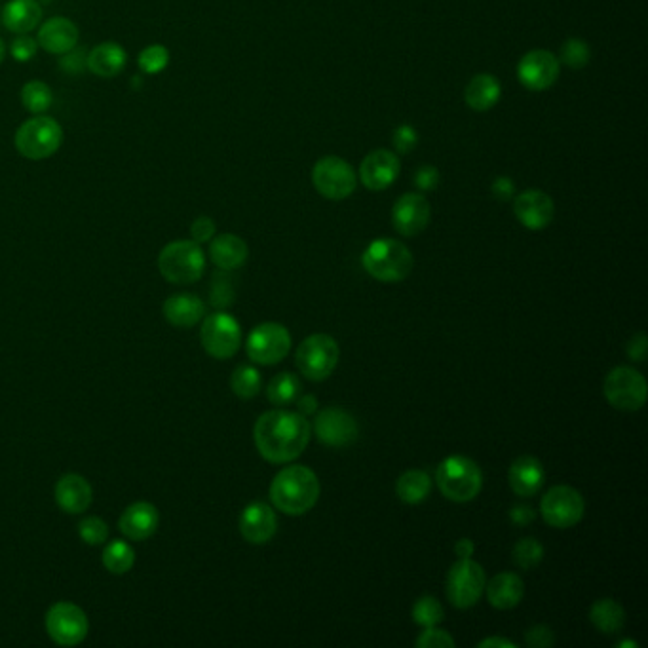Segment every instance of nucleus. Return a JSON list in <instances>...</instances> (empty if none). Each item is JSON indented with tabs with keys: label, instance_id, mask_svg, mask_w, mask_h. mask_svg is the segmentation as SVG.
Segmentation results:
<instances>
[{
	"label": "nucleus",
	"instance_id": "32",
	"mask_svg": "<svg viewBox=\"0 0 648 648\" xmlns=\"http://www.w3.org/2000/svg\"><path fill=\"white\" fill-rule=\"evenodd\" d=\"M430 491H432V479L422 470H409L398 477L396 493L405 504L415 506L424 502L430 495Z\"/></svg>",
	"mask_w": 648,
	"mask_h": 648
},
{
	"label": "nucleus",
	"instance_id": "8",
	"mask_svg": "<svg viewBox=\"0 0 648 648\" xmlns=\"http://www.w3.org/2000/svg\"><path fill=\"white\" fill-rule=\"evenodd\" d=\"M44 628L48 637L59 647H77L90 631L86 612L71 601L54 603L44 618Z\"/></svg>",
	"mask_w": 648,
	"mask_h": 648
},
{
	"label": "nucleus",
	"instance_id": "31",
	"mask_svg": "<svg viewBox=\"0 0 648 648\" xmlns=\"http://www.w3.org/2000/svg\"><path fill=\"white\" fill-rule=\"evenodd\" d=\"M591 624L601 633H618L626 624V610L614 599H599L591 605Z\"/></svg>",
	"mask_w": 648,
	"mask_h": 648
},
{
	"label": "nucleus",
	"instance_id": "20",
	"mask_svg": "<svg viewBox=\"0 0 648 648\" xmlns=\"http://www.w3.org/2000/svg\"><path fill=\"white\" fill-rule=\"evenodd\" d=\"M278 531V517L265 502H253L240 515V533L244 540L255 546H263Z\"/></svg>",
	"mask_w": 648,
	"mask_h": 648
},
{
	"label": "nucleus",
	"instance_id": "47",
	"mask_svg": "<svg viewBox=\"0 0 648 648\" xmlns=\"http://www.w3.org/2000/svg\"><path fill=\"white\" fill-rule=\"evenodd\" d=\"M417 143H419L417 132L407 124H403L394 132V147L400 154L411 153L417 147Z\"/></svg>",
	"mask_w": 648,
	"mask_h": 648
},
{
	"label": "nucleus",
	"instance_id": "15",
	"mask_svg": "<svg viewBox=\"0 0 648 648\" xmlns=\"http://www.w3.org/2000/svg\"><path fill=\"white\" fill-rule=\"evenodd\" d=\"M561 63L548 50H533L517 63V78L531 92L550 90L559 78Z\"/></svg>",
	"mask_w": 648,
	"mask_h": 648
},
{
	"label": "nucleus",
	"instance_id": "48",
	"mask_svg": "<svg viewBox=\"0 0 648 648\" xmlns=\"http://www.w3.org/2000/svg\"><path fill=\"white\" fill-rule=\"evenodd\" d=\"M415 185L424 192L436 191L439 185V172L434 166H422L415 173Z\"/></svg>",
	"mask_w": 648,
	"mask_h": 648
},
{
	"label": "nucleus",
	"instance_id": "33",
	"mask_svg": "<svg viewBox=\"0 0 648 648\" xmlns=\"http://www.w3.org/2000/svg\"><path fill=\"white\" fill-rule=\"evenodd\" d=\"M303 382L293 373H280L268 382L267 398L276 407H286L299 400Z\"/></svg>",
	"mask_w": 648,
	"mask_h": 648
},
{
	"label": "nucleus",
	"instance_id": "35",
	"mask_svg": "<svg viewBox=\"0 0 648 648\" xmlns=\"http://www.w3.org/2000/svg\"><path fill=\"white\" fill-rule=\"evenodd\" d=\"M52 88L40 80H31L21 88V103L31 115H44L52 107Z\"/></svg>",
	"mask_w": 648,
	"mask_h": 648
},
{
	"label": "nucleus",
	"instance_id": "6",
	"mask_svg": "<svg viewBox=\"0 0 648 648\" xmlns=\"http://www.w3.org/2000/svg\"><path fill=\"white\" fill-rule=\"evenodd\" d=\"M63 143V128L52 116L35 115L25 120L16 132L14 145L27 160H46L58 153Z\"/></svg>",
	"mask_w": 648,
	"mask_h": 648
},
{
	"label": "nucleus",
	"instance_id": "4",
	"mask_svg": "<svg viewBox=\"0 0 648 648\" xmlns=\"http://www.w3.org/2000/svg\"><path fill=\"white\" fill-rule=\"evenodd\" d=\"M158 270L166 282L189 286L204 276L206 253L194 240H175L160 251Z\"/></svg>",
	"mask_w": 648,
	"mask_h": 648
},
{
	"label": "nucleus",
	"instance_id": "10",
	"mask_svg": "<svg viewBox=\"0 0 648 648\" xmlns=\"http://www.w3.org/2000/svg\"><path fill=\"white\" fill-rule=\"evenodd\" d=\"M603 392L614 409L639 411L647 403L648 386L637 369L620 365L605 377Z\"/></svg>",
	"mask_w": 648,
	"mask_h": 648
},
{
	"label": "nucleus",
	"instance_id": "22",
	"mask_svg": "<svg viewBox=\"0 0 648 648\" xmlns=\"http://www.w3.org/2000/svg\"><path fill=\"white\" fill-rule=\"evenodd\" d=\"M56 502L65 514H84L94 502V489L86 477L67 474L59 477L56 485Z\"/></svg>",
	"mask_w": 648,
	"mask_h": 648
},
{
	"label": "nucleus",
	"instance_id": "29",
	"mask_svg": "<svg viewBox=\"0 0 648 648\" xmlns=\"http://www.w3.org/2000/svg\"><path fill=\"white\" fill-rule=\"evenodd\" d=\"M485 590L491 607L510 610L521 603L525 595V584L514 572H500L489 584H485Z\"/></svg>",
	"mask_w": 648,
	"mask_h": 648
},
{
	"label": "nucleus",
	"instance_id": "36",
	"mask_svg": "<svg viewBox=\"0 0 648 648\" xmlns=\"http://www.w3.org/2000/svg\"><path fill=\"white\" fill-rule=\"evenodd\" d=\"M261 373L251 367V365H240L234 369L230 377V388L232 392L242 398V400H251L261 392Z\"/></svg>",
	"mask_w": 648,
	"mask_h": 648
},
{
	"label": "nucleus",
	"instance_id": "3",
	"mask_svg": "<svg viewBox=\"0 0 648 648\" xmlns=\"http://www.w3.org/2000/svg\"><path fill=\"white\" fill-rule=\"evenodd\" d=\"M362 265L369 276L382 284H396L411 274L413 255L400 240L381 238L363 251Z\"/></svg>",
	"mask_w": 648,
	"mask_h": 648
},
{
	"label": "nucleus",
	"instance_id": "25",
	"mask_svg": "<svg viewBox=\"0 0 648 648\" xmlns=\"http://www.w3.org/2000/svg\"><path fill=\"white\" fill-rule=\"evenodd\" d=\"M508 481L517 496L529 498V496L538 495L546 481L544 466L538 458L527 457V455L519 457L512 462V466L508 470Z\"/></svg>",
	"mask_w": 648,
	"mask_h": 648
},
{
	"label": "nucleus",
	"instance_id": "18",
	"mask_svg": "<svg viewBox=\"0 0 648 648\" xmlns=\"http://www.w3.org/2000/svg\"><path fill=\"white\" fill-rule=\"evenodd\" d=\"M400 158L386 149L367 154L360 166V181L369 191H386L400 177Z\"/></svg>",
	"mask_w": 648,
	"mask_h": 648
},
{
	"label": "nucleus",
	"instance_id": "54",
	"mask_svg": "<svg viewBox=\"0 0 648 648\" xmlns=\"http://www.w3.org/2000/svg\"><path fill=\"white\" fill-rule=\"evenodd\" d=\"M479 648H517V645H515L514 641H510V639H504V637H489V639H485V641H481L479 645H477Z\"/></svg>",
	"mask_w": 648,
	"mask_h": 648
},
{
	"label": "nucleus",
	"instance_id": "46",
	"mask_svg": "<svg viewBox=\"0 0 648 648\" xmlns=\"http://www.w3.org/2000/svg\"><path fill=\"white\" fill-rule=\"evenodd\" d=\"M215 230H217V227H215V221H213L211 217L202 215V217L194 219V223L191 225L192 240H194L196 244H206V242H211V238L215 236Z\"/></svg>",
	"mask_w": 648,
	"mask_h": 648
},
{
	"label": "nucleus",
	"instance_id": "43",
	"mask_svg": "<svg viewBox=\"0 0 648 648\" xmlns=\"http://www.w3.org/2000/svg\"><path fill=\"white\" fill-rule=\"evenodd\" d=\"M211 303L217 308H225V306L234 303V289L230 286L229 278L223 276H215L213 284H211Z\"/></svg>",
	"mask_w": 648,
	"mask_h": 648
},
{
	"label": "nucleus",
	"instance_id": "34",
	"mask_svg": "<svg viewBox=\"0 0 648 648\" xmlns=\"http://www.w3.org/2000/svg\"><path fill=\"white\" fill-rule=\"evenodd\" d=\"M135 565V550L124 540H113L103 550V567L111 574H126Z\"/></svg>",
	"mask_w": 648,
	"mask_h": 648
},
{
	"label": "nucleus",
	"instance_id": "17",
	"mask_svg": "<svg viewBox=\"0 0 648 648\" xmlns=\"http://www.w3.org/2000/svg\"><path fill=\"white\" fill-rule=\"evenodd\" d=\"M432 217L428 200L419 192H407L392 208V225L405 238H413L424 232Z\"/></svg>",
	"mask_w": 648,
	"mask_h": 648
},
{
	"label": "nucleus",
	"instance_id": "21",
	"mask_svg": "<svg viewBox=\"0 0 648 648\" xmlns=\"http://www.w3.org/2000/svg\"><path fill=\"white\" fill-rule=\"evenodd\" d=\"M158 525L160 514L151 502H135L118 519V531L135 542L151 538L158 531Z\"/></svg>",
	"mask_w": 648,
	"mask_h": 648
},
{
	"label": "nucleus",
	"instance_id": "52",
	"mask_svg": "<svg viewBox=\"0 0 648 648\" xmlns=\"http://www.w3.org/2000/svg\"><path fill=\"white\" fill-rule=\"evenodd\" d=\"M474 552H476V546L470 538H460L455 544V553H457L458 559H468L474 555Z\"/></svg>",
	"mask_w": 648,
	"mask_h": 648
},
{
	"label": "nucleus",
	"instance_id": "30",
	"mask_svg": "<svg viewBox=\"0 0 648 648\" xmlns=\"http://www.w3.org/2000/svg\"><path fill=\"white\" fill-rule=\"evenodd\" d=\"M502 86L493 75H476L468 82L464 90V99L468 107L476 113H485L491 111L496 103L500 101Z\"/></svg>",
	"mask_w": 648,
	"mask_h": 648
},
{
	"label": "nucleus",
	"instance_id": "11",
	"mask_svg": "<svg viewBox=\"0 0 648 648\" xmlns=\"http://www.w3.org/2000/svg\"><path fill=\"white\" fill-rule=\"evenodd\" d=\"M483 567L468 559H458L447 574V597L457 609H472L485 591Z\"/></svg>",
	"mask_w": 648,
	"mask_h": 648
},
{
	"label": "nucleus",
	"instance_id": "42",
	"mask_svg": "<svg viewBox=\"0 0 648 648\" xmlns=\"http://www.w3.org/2000/svg\"><path fill=\"white\" fill-rule=\"evenodd\" d=\"M415 645L419 648L457 647V643H455V639L451 637V633H447V631H443V629H438V626H434V628H424V631L419 635V639L415 641Z\"/></svg>",
	"mask_w": 648,
	"mask_h": 648
},
{
	"label": "nucleus",
	"instance_id": "40",
	"mask_svg": "<svg viewBox=\"0 0 648 648\" xmlns=\"http://www.w3.org/2000/svg\"><path fill=\"white\" fill-rule=\"evenodd\" d=\"M78 534L88 546H101L109 540L111 531H109V525L101 517L90 515L78 523Z\"/></svg>",
	"mask_w": 648,
	"mask_h": 648
},
{
	"label": "nucleus",
	"instance_id": "44",
	"mask_svg": "<svg viewBox=\"0 0 648 648\" xmlns=\"http://www.w3.org/2000/svg\"><path fill=\"white\" fill-rule=\"evenodd\" d=\"M525 643L533 648H550L555 645V633L552 628L538 624L525 631Z\"/></svg>",
	"mask_w": 648,
	"mask_h": 648
},
{
	"label": "nucleus",
	"instance_id": "50",
	"mask_svg": "<svg viewBox=\"0 0 648 648\" xmlns=\"http://www.w3.org/2000/svg\"><path fill=\"white\" fill-rule=\"evenodd\" d=\"M515 185L514 181L510 177H498L493 183V194L498 200L502 202H508L514 198Z\"/></svg>",
	"mask_w": 648,
	"mask_h": 648
},
{
	"label": "nucleus",
	"instance_id": "13",
	"mask_svg": "<svg viewBox=\"0 0 648 648\" xmlns=\"http://www.w3.org/2000/svg\"><path fill=\"white\" fill-rule=\"evenodd\" d=\"M540 512L544 521L553 529H571L582 521L586 502L576 489L569 485H557L542 496Z\"/></svg>",
	"mask_w": 648,
	"mask_h": 648
},
{
	"label": "nucleus",
	"instance_id": "56",
	"mask_svg": "<svg viewBox=\"0 0 648 648\" xmlns=\"http://www.w3.org/2000/svg\"><path fill=\"white\" fill-rule=\"evenodd\" d=\"M616 647H618V648H626V647L635 648V647H637V643H635V641H624V643H618V645H616Z\"/></svg>",
	"mask_w": 648,
	"mask_h": 648
},
{
	"label": "nucleus",
	"instance_id": "7",
	"mask_svg": "<svg viewBox=\"0 0 648 648\" xmlns=\"http://www.w3.org/2000/svg\"><path fill=\"white\" fill-rule=\"evenodd\" d=\"M341 358V348L331 335L318 333L306 337L303 343L299 344L295 363L299 367V373L308 381L322 382L331 377L337 363Z\"/></svg>",
	"mask_w": 648,
	"mask_h": 648
},
{
	"label": "nucleus",
	"instance_id": "41",
	"mask_svg": "<svg viewBox=\"0 0 648 648\" xmlns=\"http://www.w3.org/2000/svg\"><path fill=\"white\" fill-rule=\"evenodd\" d=\"M590 46L580 39H569L561 48L559 63H565L571 69H584L590 63Z\"/></svg>",
	"mask_w": 648,
	"mask_h": 648
},
{
	"label": "nucleus",
	"instance_id": "23",
	"mask_svg": "<svg viewBox=\"0 0 648 648\" xmlns=\"http://www.w3.org/2000/svg\"><path fill=\"white\" fill-rule=\"evenodd\" d=\"M37 42L48 54L65 56L77 48L78 27L67 18H52L40 27Z\"/></svg>",
	"mask_w": 648,
	"mask_h": 648
},
{
	"label": "nucleus",
	"instance_id": "2",
	"mask_svg": "<svg viewBox=\"0 0 648 648\" xmlns=\"http://www.w3.org/2000/svg\"><path fill=\"white\" fill-rule=\"evenodd\" d=\"M320 498L318 476L306 466H287L270 483V500L278 512L286 515H305Z\"/></svg>",
	"mask_w": 648,
	"mask_h": 648
},
{
	"label": "nucleus",
	"instance_id": "16",
	"mask_svg": "<svg viewBox=\"0 0 648 648\" xmlns=\"http://www.w3.org/2000/svg\"><path fill=\"white\" fill-rule=\"evenodd\" d=\"M314 432L324 445L339 449L352 445L358 439L360 428L348 411L339 407H327L314 420Z\"/></svg>",
	"mask_w": 648,
	"mask_h": 648
},
{
	"label": "nucleus",
	"instance_id": "5",
	"mask_svg": "<svg viewBox=\"0 0 648 648\" xmlns=\"http://www.w3.org/2000/svg\"><path fill=\"white\" fill-rule=\"evenodd\" d=\"M436 485L441 495L458 504L474 500L483 489V474L472 458L455 455L445 458L436 470Z\"/></svg>",
	"mask_w": 648,
	"mask_h": 648
},
{
	"label": "nucleus",
	"instance_id": "37",
	"mask_svg": "<svg viewBox=\"0 0 648 648\" xmlns=\"http://www.w3.org/2000/svg\"><path fill=\"white\" fill-rule=\"evenodd\" d=\"M445 618V610L441 607L436 597H420L413 607V622L422 628H434L439 626Z\"/></svg>",
	"mask_w": 648,
	"mask_h": 648
},
{
	"label": "nucleus",
	"instance_id": "39",
	"mask_svg": "<svg viewBox=\"0 0 648 648\" xmlns=\"http://www.w3.org/2000/svg\"><path fill=\"white\" fill-rule=\"evenodd\" d=\"M544 559V546L533 538V536H527V538H521L517 544L514 546V561L517 563V567L521 569H534L542 563Z\"/></svg>",
	"mask_w": 648,
	"mask_h": 648
},
{
	"label": "nucleus",
	"instance_id": "19",
	"mask_svg": "<svg viewBox=\"0 0 648 648\" xmlns=\"http://www.w3.org/2000/svg\"><path fill=\"white\" fill-rule=\"evenodd\" d=\"M514 213L525 229L542 230L552 223L555 204L546 192L525 191L515 198Z\"/></svg>",
	"mask_w": 648,
	"mask_h": 648
},
{
	"label": "nucleus",
	"instance_id": "53",
	"mask_svg": "<svg viewBox=\"0 0 648 648\" xmlns=\"http://www.w3.org/2000/svg\"><path fill=\"white\" fill-rule=\"evenodd\" d=\"M297 407H299V413L303 415V417H308V415H312L314 411H316V407H318V400L312 396V394H308V396H299V400H297Z\"/></svg>",
	"mask_w": 648,
	"mask_h": 648
},
{
	"label": "nucleus",
	"instance_id": "24",
	"mask_svg": "<svg viewBox=\"0 0 648 648\" xmlns=\"http://www.w3.org/2000/svg\"><path fill=\"white\" fill-rule=\"evenodd\" d=\"M162 312L173 327L189 329L204 320L206 303L194 293H175L166 299Z\"/></svg>",
	"mask_w": 648,
	"mask_h": 648
},
{
	"label": "nucleus",
	"instance_id": "55",
	"mask_svg": "<svg viewBox=\"0 0 648 648\" xmlns=\"http://www.w3.org/2000/svg\"><path fill=\"white\" fill-rule=\"evenodd\" d=\"M4 58H6V46H4V40L0 39V65H2Z\"/></svg>",
	"mask_w": 648,
	"mask_h": 648
},
{
	"label": "nucleus",
	"instance_id": "38",
	"mask_svg": "<svg viewBox=\"0 0 648 648\" xmlns=\"http://www.w3.org/2000/svg\"><path fill=\"white\" fill-rule=\"evenodd\" d=\"M170 63V50L162 44H151L141 50L137 65L145 75H158L162 73Z\"/></svg>",
	"mask_w": 648,
	"mask_h": 648
},
{
	"label": "nucleus",
	"instance_id": "27",
	"mask_svg": "<svg viewBox=\"0 0 648 648\" xmlns=\"http://www.w3.org/2000/svg\"><path fill=\"white\" fill-rule=\"evenodd\" d=\"M128 54L118 42H101L88 54L86 67L99 78H115L126 69Z\"/></svg>",
	"mask_w": 648,
	"mask_h": 648
},
{
	"label": "nucleus",
	"instance_id": "28",
	"mask_svg": "<svg viewBox=\"0 0 648 648\" xmlns=\"http://www.w3.org/2000/svg\"><path fill=\"white\" fill-rule=\"evenodd\" d=\"M249 257L248 244L236 234H219L211 238L210 259L225 272L242 267Z\"/></svg>",
	"mask_w": 648,
	"mask_h": 648
},
{
	"label": "nucleus",
	"instance_id": "26",
	"mask_svg": "<svg viewBox=\"0 0 648 648\" xmlns=\"http://www.w3.org/2000/svg\"><path fill=\"white\" fill-rule=\"evenodd\" d=\"M42 21L39 0H8L2 8V23L16 35H27Z\"/></svg>",
	"mask_w": 648,
	"mask_h": 648
},
{
	"label": "nucleus",
	"instance_id": "1",
	"mask_svg": "<svg viewBox=\"0 0 648 648\" xmlns=\"http://www.w3.org/2000/svg\"><path fill=\"white\" fill-rule=\"evenodd\" d=\"M312 426L301 413L274 409L263 413L253 428L259 455L272 464H286L301 457L310 443Z\"/></svg>",
	"mask_w": 648,
	"mask_h": 648
},
{
	"label": "nucleus",
	"instance_id": "51",
	"mask_svg": "<svg viewBox=\"0 0 648 648\" xmlns=\"http://www.w3.org/2000/svg\"><path fill=\"white\" fill-rule=\"evenodd\" d=\"M534 515L536 514H534L531 506H514L510 510V519L514 521L515 525H519V527H525V525L533 523Z\"/></svg>",
	"mask_w": 648,
	"mask_h": 648
},
{
	"label": "nucleus",
	"instance_id": "9",
	"mask_svg": "<svg viewBox=\"0 0 648 648\" xmlns=\"http://www.w3.org/2000/svg\"><path fill=\"white\" fill-rule=\"evenodd\" d=\"M200 341L204 350L215 360H229L242 344V329L234 316L229 312H213L210 316H204L202 329H200Z\"/></svg>",
	"mask_w": 648,
	"mask_h": 648
},
{
	"label": "nucleus",
	"instance_id": "14",
	"mask_svg": "<svg viewBox=\"0 0 648 648\" xmlns=\"http://www.w3.org/2000/svg\"><path fill=\"white\" fill-rule=\"evenodd\" d=\"M289 350L291 335L287 327L276 322L257 325L246 341L249 360L259 365H276L286 358Z\"/></svg>",
	"mask_w": 648,
	"mask_h": 648
},
{
	"label": "nucleus",
	"instance_id": "49",
	"mask_svg": "<svg viewBox=\"0 0 648 648\" xmlns=\"http://www.w3.org/2000/svg\"><path fill=\"white\" fill-rule=\"evenodd\" d=\"M647 350V335L645 333H637L628 343V356L635 362H645Z\"/></svg>",
	"mask_w": 648,
	"mask_h": 648
},
{
	"label": "nucleus",
	"instance_id": "12",
	"mask_svg": "<svg viewBox=\"0 0 648 648\" xmlns=\"http://www.w3.org/2000/svg\"><path fill=\"white\" fill-rule=\"evenodd\" d=\"M314 189L327 200H344L358 187V173L339 156H325L312 170Z\"/></svg>",
	"mask_w": 648,
	"mask_h": 648
},
{
	"label": "nucleus",
	"instance_id": "45",
	"mask_svg": "<svg viewBox=\"0 0 648 648\" xmlns=\"http://www.w3.org/2000/svg\"><path fill=\"white\" fill-rule=\"evenodd\" d=\"M37 52H39V42L35 39H31V37H27V35H20L18 39L12 42V46H10V54H12V58L18 59L21 63H25V61L35 58Z\"/></svg>",
	"mask_w": 648,
	"mask_h": 648
}]
</instances>
